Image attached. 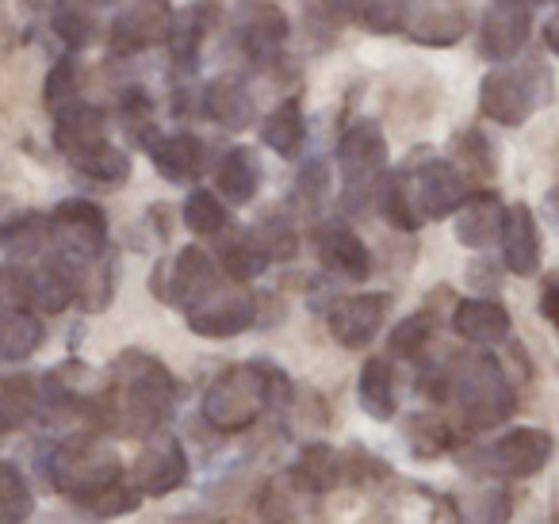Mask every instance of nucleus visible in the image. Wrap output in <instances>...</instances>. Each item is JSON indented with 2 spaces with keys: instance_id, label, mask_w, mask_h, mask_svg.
Returning a JSON list of instances; mask_svg holds the SVG:
<instances>
[{
  "instance_id": "obj_1",
  "label": "nucleus",
  "mask_w": 559,
  "mask_h": 524,
  "mask_svg": "<svg viewBox=\"0 0 559 524\" xmlns=\"http://www.w3.org/2000/svg\"><path fill=\"white\" fill-rule=\"evenodd\" d=\"M177 383L169 368L146 353H123L111 364V391L100 398V421L123 437H150L169 417Z\"/></svg>"
},
{
  "instance_id": "obj_2",
  "label": "nucleus",
  "mask_w": 559,
  "mask_h": 524,
  "mask_svg": "<svg viewBox=\"0 0 559 524\" xmlns=\"http://www.w3.org/2000/svg\"><path fill=\"white\" fill-rule=\"evenodd\" d=\"M288 394V379L264 364H234L211 379L203 394V417L218 432H246L269 406Z\"/></svg>"
},
{
  "instance_id": "obj_3",
  "label": "nucleus",
  "mask_w": 559,
  "mask_h": 524,
  "mask_svg": "<svg viewBox=\"0 0 559 524\" xmlns=\"http://www.w3.org/2000/svg\"><path fill=\"white\" fill-rule=\"evenodd\" d=\"M444 398H452L472 429H495L513 417V386L490 353H464L444 371Z\"/></svg>"
},
{
  "instance_id": "obj_4",
  "label": "nucleus",
  "mask_w": 559,
  "mask_h": 524,
  "mask_svg": "<svg viewBox=\"0 0 559 524\" xmlns=\"http://www.w3.org/2000/svg\"><path fill=\"white\" fill-rule=\"evenodd\" d=\"M119 478H123L119 455L93 437H70L50 452V483H55V490H62L73 505L93 498V493H100L104 486L119 483Z\"/></svg>"
},
{
  "instance_id": "obj_5",
  "label": "nucleus",
  "mask_w": 559,
  "mask_h": 524,
  "mask_svg": "<svg viewBox=\"0 0 559 524\" xmlns=\"http://www.w3.org/2000/svg\"><path fill=\"white\" fill-rule=\"evenodd\" d=\"M551 96V78L544 66H506L487 73L479 93V108L502 127H521Z\"/></svg>"
},
{
  "instance_id": "obj_6",
  "label": "nucleus",
  "mask_w": 559,
  "mask_h": 524,
  "mask_svg": "<svg viewBox=\"0 0 559 524\" xmlns=\"http://www.w3.org/2000/svg\"><path fill=\"white\" fill-rule=\"evenodd\" d=\"M551 452H556V440H551L548 429L521 425V429L502 432L487 448H479L472 455V467L490 478H533L548 467Z\"/></svg>"
},
{
  "instance_id": "obj_7",
  "label": "nucleus",
  "mask_w": 559,
  "mask_h": 524,
  "mask_svg": "<svg viewBox=\"0 0 559 524\" xmlns=\"http://www.w3.org/2000/svg\"><path fill=\"white\" fill-rule=\"evenodd\" d=\"M47 223L58 257L73 261L78 269H88L93 261H100L104 246H108V218H104V211L96 203L62 200Z\"/></svg>"
},
{
  "instance_id": "obj_8",
  "label": "nucleus",
  "mask_w": 559,
  "mask_h": 524,
  "mask_svg": "<svg viewBox=\"0 0 559 524\" xmlns=\"http://www.w3.org/2000/svg\"><path fill=\"white\" fill-rule=\"evenodd\" d=\"M257 322V295L246 287H211L203 299L188 307V330L200 337H238Z\"/></svg>"
},
{
  "instance_id": "obj_9",
  "label": "nucleus",
  "mask_w": 559,
  "mask_h": 524,
  "mask_svg": "<svg viewBox=\"0 0 559 524\" xmlns=\"http://www.w3.org/2000/svg\"><path fill=\"white\" fill-rule=\"evenodd\" d=\"M188 483V455L173 432H150L131 467V486L142 498H165Z\"/></svg>"
},
{
  "instance_id": "obj_10",
  "label": "nucleus",
  "mask_w": 559,
  "mask_h": 524,
  "mask_svg": "<svg viewBox=\"0 0 559 524\" xmlns=\"http://www.w3.org/2000/svg\"><path fill=\"white\" fill-rule=\"evenodd\" d=\"M173 32L169 0H134L111 24V50L116 55H142L150 47H162Z\"/></svg>"
},
{
  "instance_id": "obj_11",
  "label": "nucleus",
  "mask_w": 559,
  "mask_h": 524,
  "mask_svg": "<svg viewBox=\"0 0 559 524\" xmlns=\"http://www.w3.org/2000/svg\"><path fill=\"white\" fill-rule=\"evenodd\" d=\"M528 27H533L528 4H521V0H495L479 24V55L490 58V62H510L528 43Z\"/></svg>"
},
{
  "instance_id": "obj_12",
  "label": "nucleus",
  "mask_w": 559,
  "mask_h": 524,
  "mask_svg": "<svg viewBox=\"0 0 559 524\" xmlns=\"http://www.w3.org/2000/svg\"><path fill=\"white\" fill-rule=\"evenodd\" d=\"M391 299L388 295H349V299H337L326 314V325L334 333L337 345L345 348H365L376 341V333L383 330V318H388Z\"/></svg>"
},
{
  "instance_id": "obj_13",
  "label": "nucleus",
  "mask_w": 559,
  "mask_h": 524,
  "mask_svg": "<svg viewBox=\"0 0 559 524\" xmlns=\"http://www.w3.org/2000/svg\"><path fill=\"white\" fill-rule=\"evenodd\" d=\"M234 24H238L241 47H246V55L253 62H272L292 32L288 16L276 4H269V0H246L238 16H234Z\"/></svg>"
},
{
  "instance_id": "obj_14",
  "label": "nucleus",
  "mask_w": 559,
  "mask_h": 524,
  "mask_svg": "<svg viewBox=\"0 0 559 524\" xmlns=\"http://www.w3.org/2000/svg\"><path fill=\"white\" fill-rule=\"evenodd\" d=\"M421 218H449L467 200V180L452 162H429L411 177Z\"/></svg>"
},
{
  "instance_id": "obj_15",
  "label": "nucleus",
  "mask_w": 559,
  "mask_h": 524,
  "mask_svg": "<svg viewBox=\"0 0 559 524\" xmlns=\"http://www.w3.org/2000/svg\"><path fill=\"white\" fill-rule=\"evenodd\" d=\"M314 253H319V261L330 272H337L345 279H357L360 284V279L372 276V253L345 223H322L314 230Z\"/></svg>"
},
{
  "instance_id": "obj_16",
  "label": "nucleus",
  "mask_w": 559,
  "mask_h": 524,
  "mask_svg": "<svg viewBox=\"0 0 559 524\" xmlns=\"http://www.w3.org/2000/svg\"><path fill=\"white\" fill-rule=\"evenodd\" d=\"M498 238H502V264L513 276H533L540 269V226L525 203L506 207Z\"/></svg>"
},
{
  "instance_id": "obj_17",
  "label": "nucleus",
  "mask_w": 559,
  "mask_h": 524,
  "mask_svg": "<svg viewBox=\"0 0 559 524\" xmlns=\"http://www.w3.org/2000/svg\"><path fill=\"white\" fill-rule=\"evenodd\" d=\"M337 162H342V172L349 184H368L376 172L388 162V142H383V131L376 123H357L342 134L337 142Z\"/></svg>"
},
{
  "instance_id": "obj_18",
  "label": "nucleus",
  "mask_w": 559,
  "mask_h": 524,
  "mask_svg": "<svg viewBox=\"0 0 559 524\" xmlns=\"http://www.w3.org/2000/svg\"><path fill=\"white\" fill-rule=\"evenodd\" d=\"M403 27L421 47H452L467 35V12L444 9L433 0H418V4H406Z\"/></svg>"
},
{
  "instance_id": "obj_19",
  "label": "nucleus",
  "mask_w": 559,
  "mask_h": 524,
  "mask_svg": "<svg viewBox=\"0 0 559 524\" xmlns=\"http://www.w3.org/2000/svg\"><path fill=\"white\" fill-rule=\"evenodd\" d=\"M452 330L479 348H495L510 337V310L495 299H460L452 310Z\"/></svg>"
},
{
  "instance_id": "obj_20",
  "label": "nucleus",
  "mask_w": 559,
  "mask_h": 524,
  "mask_svg": "<svg viewBox=\"0 0 559 524\" xmlns=\"http://www.w3.org/2000/svg\"><path fill=\"white\" fill-rule=\"evenodd\" d=\"M218 284V269H215V261H211L203 249H195V246H188V249H180L177 253V261H173V269H169V287H165V299L169 302H177V307H192L195 299H203V295L211 291V287Z\"/></svg>"
},
{
  "instance_id": "obj_21",
  "label": "nucleus",
  "mask_w": 559,
  "mask_h": 524,
  "mask_svg": "<svg viewBox=\"0 0 559 524\" xmlns=\"http://www.w3.org/2000/svg\"><path fill=\"white\" fill-rule=\"evenodd\" d=\"M203 116L211 123H218L223 131H246L253 123L257 108H253V96L249 88L241 85L238 78H215L207 88H203Z\"/></svg>"
},
{
  "instance_id": "obj_22",
  "label": "nucleus",
  "mask_w": 559,
  "mask_h": 524,
  "mask_svg": "<svg viewBox=\"0 0 559 524\" xmlns=\"http://www.w3.org/2000/svg\"><path fill=\"white\" fill-rule=\"evenodd\" d=\"M502 218H506V207H502V195L495 192H479V195H467L456 211V238L460 246L467 249H483L498 238L502 230Z\"/></svg>"
},
{
  "instance_id": "obj_23",
  "label": "nucleus",
  "mask_w": 559,
  "mask_h": 524,
  "mask_svg": "<svg viewBox=\"0 0 559 524\" xmlns=\"http://www.w3.org/2000/svg\"><path fill=\"white\" fill-rule=\"evenodd\" d=\"M104 131H108L104 111L93 108V104L70 100L62 108H55V142L66 157L93 146V142H104Z\"/></svg>"
},
{
  "instance_id": "obj_24",
  "label": "nucleus",
  "mask_w": 559,
  "mask_h": 524,
  "mask_svg": "<svg viewBox=\"0 0 559 524\" xmlns=\"http://www.w3.org/2000/svg\"><path fill=\"white\" fill-rule=\"evenodd\" d=\"M292 483L307 493H330L345 483V455L330 444H307L292 463Z\"/></svg>"
},
{
  "instance_id": "obj_25",
  "label": "nucleus",
  "mask_w": 559,
  "mask_h": 524,
  "mask_svg": "<svg viewBox=\"0 0 559 524\" xmlns=\"http://www.w3.org/2000/svg\"><path fill=\"white\" fill-rule=\"evenodd\" d=\"M154 157V169L162 172L173 184H185V180L200 177L203 169V142L195 134H165L150 146Z\"/></svg>"
},
{
  "instance_id": "obj_26",
  "label": "nucleus",
  "mask_w": 559,
  "mask_h": 524,
  "mask_svg": "<svg viewBox=\"0 0 559 524\" xmlns=\"http://www.w3.org/2000/svg\"><path fill=\"white\" fill-rule=\"evenodd\" d=\"M357 398H360V406H365V414L376 417V421H391V417H395L399 398H395L391 360H383V356L365 360V368H360V383H357Z\"/></svg>"
},
{
  "instance_id": "obj_27",
  "label": "nucleus",
  "mask_w": 559,
  "mask_h": 524,
  "mask_svg": "<svg viewBox=\"0 0 559 524\" xmlns=\"http://www.w3.org/2000/svg\"><path fill=\"white\" fill-rule=\"evenodd\" d=\"M304 139H307V119H304V108H299V100H280L276 108L264 116L261 142L272 150V154H280V157L299 154Z\"/></svg>"
},
{
  "instance_id": "obj_28",
  "label": "nucleus",
  "mask_w": 559,
  "mask_h": 524,
  "mask_svg": "<svg viewBox=\"0 0 559 524\" xmlns=\"http://www.w3.org/2000/svg\"><path fill=\"white\" fill-rule=\"evenodd\" d=\"M70 165L85 180H93V184H108V188L123 184V180L131 177V157H127L119 146H111L108 139L93 142V146L78 150V154H70Z\"/></svg>"
},
{
  "instance_id": "obj_29",
  "label": "nucleus",
  "mask_w": 559,
  "mask_h": 524,
  "mask_svg": "<svg viewBox=\"0 0 559 524\" xmlns=\"http://www.w3.org/2000/svg\"><path fill=\"white\" fill-rule=\"evenodd\" d=\"M261 188V162L249 146L226 150V157L218 162V192L230 203H249Z\"/></svg>"
},
{
  "instance_id": "obj_30",
  "label": "nucleus",
  "mask_w": 559,
  "mask_h": 524,
  "mask_svg": "<svg viewBox=\"0 0 559 524\" xmlns=\"http://www.w3.org/2000/svg\"><path fill=\"white\" fill-rule=\"evenodd\" d=\"M218 261H223V272L230 279H238V284H246V279H257L264 269H269V249L261 246V238H257V230H241L234 234V238L223 241V249H218Z\"/></svg>"
},
{
  "instance_id": "obj_31",
  "label": "nucleus",
  "mask_w": 559,
  "mask_h": 524,
  "mask_svg": "<svg viewBox=\"0 0 559 524\" xmlns=\"http://www.w3.org/2000/svg\"><path fill=\"white\" fill-rule=\"evenodd\" d=\"M43 345V322L32 310H9L0 314V360L16 364L27 360Z\"/></svg>"
},
{
  "instance_id": "obj_32",
  "label": "nucleus",
  "mask_w": 559,
  "mask_h": 524,
  "mask_svg": "<svg viewBox=\"0 0 559 524\" xmlns=\"http://www.w3.org/2000/svg\"><path fill=\"white\" fill-rule=\"evenodd\" d=\"M403 432H406V444H411V452L418 455V460H437V455H444L456 444V432H452V425L444 421L441 414H411Z\"/></svg>"
},
{
  "instance_id": "obj_33",
  "label": "nucleus",
  "mask_w": 559,
  "mask_h": 524,
  "mask_svg": "<svg viewBox=\"0 0 559 524\" xmlns=\"http://www.w3.org/2000/svg\"><path fill=\"white\" fill-rule=\"evenodd\" d=\"M380 207H383V218H388L395 230H406V234L418 230V226H421V211H418V200H414L411 172H395V177L383 184Z\"/></svg>"
},
{
  "instance_id": "obj_34",
  "label": "nucleus",
  "mask_w": 559,
  "mask_h": 524,
  "mask_svg": "<svg viewBox=\"0 0 559 524\" xmlns=\"http://www.w3.org/2000/svg\"><path fill=\"white\" fill-rule=\"evenodd\" d=\"M39 406V391H35L32 379L24 376H9L0 379V429H16Z\"/></svg>"
},
{
  "instance_id": "obj_35",
  "label": "nucleus",
  "mask_w": 559,
  "mask_h": 524,
  "mask_svg": "<svg viewBox=\"0 0 559 524\" xmlns=\"http://www.w3.org/2000/svg\"><path fill=\"white\" fill-rule=\"evenodd\" d=\"M139 498L142 493L134 490L127 478H119V483L104 486L93 498L78 501V513L88 516V521H111V516H123V513H131V509H139Z\"/></svg>"
},
{
  "instance_id": "obj_36",
  "label": "nucleus",
  "mask_w": 559,
  "mask_h": 524,
  "mask_svg": "<svg viewBox=\"0 0 559 524\" xmlns=\"http://www.w3.org/2000/svg\"><path fill=\"white\" fill-rule=\"evenodd\" d=\"M185 226L200 238H215V234L226 230V207L215 192L207 188H195L185 200Z\"/></svg>"
},
{
  "instance_id": "obj_37",
  "label": "nucleus",
  "mask_w": 559,
  "mask_h": 524,
  "mask_svg": "<svg viewBox=\"0 0 559 524\" xmlns=\"http://www.w3.org/2000/svg\"><path fill=\"white\" fill-rule=\"evenodd\" d=\"M406 4H411V0H353V16H357V24L368 27V32L391 35L403 27Z\"/></svg>"
},
{
  "instance_id": "obj_38",
  "label": "nucleus",
  "mask_w": 559,
  "mask_h": 524,
  "mask_svg": "<svg viewBox=\"0 0 559 524\" xmlns=\"http://www.w3.org/2000/svg\"><path fill=\"white\" fill-rule=\"evenodd\" d=\"M35 501H32V490H27V478L20 475V467L0 460V516H9V521H24L32 516Z\"/></svg>"
},
{
  "instance_id": "obj_39",
  "label": "nucleus",
  "mask_w": 559,
  "mask_h": 524,
  "mask_svg": "<svg viewBox=\"0 0 559 524\" xmlns=\"http://www.w3.org/2000/svg\"><path fill=\"white\" fill-rule=\"evenodd\" d=\"M169 50H173V66L177 70H195V62H200V43H203V24L200 16H195V9L188 12L185 20H173V32H169Z\"/></svg>"
},
{
  "instance_id": "obj_40",
  "label": "nucleus",
  "mask_w": 559,
  "mask_h": 524,
  "mask_svg": "<svg viewBox=\"0 0 559 524\" xmlns=\"http://www.w3.org/2000/svg\"><path fill=\"white\" fill-rule=\"evenodd\" d=\"M429 337H433V322H429V314H414V318H403V322L391 330L388 348L395 356H418L421 348L429 345Z\"/></svg>"
},
{
  "instance_id": "obj_41",
  "label": "nucleus",
  "mask_w": 559,
  "mask_h": 524,
  "mask_svg": "<svg viewBox=\"0 0 559 524\" xmlns=\"http://www.w3.org/2000/svg\"><path fill=\"white\" fill-rule=\"evenodd\" d=\"M55 32L70 50H81V47H88V43L96 39L93 16H88V12H81V9H73V4H66V9L55 12Z\"/></svg>"
},
{
  "instance_id": "obj_42",
  "label": "nucleus",
  "mask_w": 559,
  "mask_h": 524,
  "mask_svg": "<svg viewBox=\"0 0 559 524\" xmlns=\"http://www.w3.org/2000/svg\"><path fill=\"white\" fill-rule=\"evenodd\" d=\"M456 157L464 169L479 172V177H490L495 172V150H490V142L483 139L479 131H464L456 139Z\"/></svg>"
},
{
  "instance_id": "obj_43",
  "label": "nucleus",
  "mask_w": 559,
  "mask_h": 524,
  "mask_svg": "<svg viewBox=\"0 0 559 524\" xmlns=\"http://www.w3.org/2000/svg\"><path fill=\"white\" fill-rule=\"evenodd\" d=\"M78 100V62L62 58L55 70L47 73V104L50 108H62V104Z\"/></svg>"
},
{
  "instance_id": "obj_44",
  "label": "nucleus",
  "mask_w": 559,
  "mask_h": 524,
  "mask_svg": "<svg viewBox=\"0 0 559 524\" xmlns=\"http://www.w3.org/2000/svg\"><path fill=\"white\" fill-rule=\"evenodd\" d=\"M257 238H261V246L269 249L272 261L296 253V230H292V226H284L280 218H269V226H264V230H257Z\"/></svg>"
},
{
  "instance_id": "obj_45",
  "label": "nucleus",
  "mask_w": 559,
  "mask_h": 524,
  "mask_svg": "<svg viewBox=\"0 0 559 524\" xmlns=\"http://www.w3.org/2000/svg\"><path fill=\"white\" fill-rule=\"evenodd\" d=\"M479 524H510V493L490 490L479 505Z\"/></svg>"
},
{
  "instance_id": "obj_46",
  "label": "nucleus",
  "mask_w": 559,
  "mask_h": 524,
  "mask_svg": "<svg viewBox=\"0 0 559 524\" xmlns=\"http://www.w3.org/2000/svg\"><path fill=\"white\" fill-rule=\"evenodd\" d=\"M299 188H304L307 195H322L326 192V165L322 162H311L304 169V180H299Z\"/></svg>"
},
{
  "instance_id": "obj_47",
  "label": "nucleus",
  "mask_w": 559,
  "mask_h": 524,
  "mask_svg": "<svg viewBox=\"0 0 559 524\" xmlns=\"http://www.w3.org/2000/svg\"><path fill=\"white\" fill-rule=\"evenodd\" d=\"M540 314L548 318V322L556 325V333H559V284L544 287V295H540Z\"/></svg>"
},
{
  "instance_id": "obj_48",
  "label": "nucleus",
  "mask_w": 559,
  "mask_h": 524,
  "mask_svg": "<svg viewBox=\"0 0 559 524\" xmlns=\"http://www.w3.org/2000/svg\"><path fill=\"white\" fill-rule=\"evenodd\" d=\"M24 4H27L32 12H58V9H66L70 0H24Z\"/></svg>"
},
{
  "instance_id": "obj_49",
  "label": "nucleus",
  "mask_w": 559,
  "mask_h": 524,
  "mask_svg": "<svg viewBox=\"0 0 559 524\" xmlns=\"http://www.w3.org/2000/svg\"><path fill=\"white\" fill-rule=\"evenodd\" d=\"M162 524H223V521H215V516H203V513H188V516H169V521H162Z\"/></svg>"
},
{
  "instance_id": "obj_50",
  "label": "nucleus",
  "mask_w": 559,
  "mask_h": 524,
  "mask_svg": "<svg viewBox=\"0 0 559 524\" xmlns=\"http://www.w3.org/2000/svg\"><path fill=\"white\" fill-rule=\"evenodd\" d=\"M544 39H548V47H551V50H556V55H559V16L551 20L548 27H544Z\"/></svg>"
},
{
  "instance_id": "obj_51",
  "label": "nucleus",
  "mask_w": 559,
  "mask_h": 524,
  "mask_svg": "<svg viewBox=\"0 0 559 524\" xmlns=\"http://www.w3.org/2000/svg\"><path fill=\"white\" fill-rule=\"evenodd\" d=\"M544 203H548V215H551V223L559 226V188H551V192H548V200H544Z\"/></svg>"
},
{
  "instance_id": "obj_52",
  "label": "nucleus",
  "mask_w": 559,
  "mask_h": 524,
  "mask_svg": "<svg viewBox=\"0 0 559 524\" xmlns=\"http://www.w3.org/2000/svg\"><path fill=\"white\" fill-rule=\"evenodd\" d=\"M0 524H16V521H9V516H0Z\"/></svg>"
},
{
  "instance_id": "obj_53",
  "label": "nucleus",
  "mask_w": 559,
  "mask_h": 524,
  "mask_svg": "<svg viewBox=\"0 0 559 524\" xmlns=\"http://www.w3.org/2000/svg\"><path fill=\"white\" fill-rule=\"evenodd\" d=\"M96 4H111V0H96Z\"/></svg>"
},
{
  "instance_id": "obj_54",
  "label": "nucleus",
  "mask_w": 559,
  "mask_h": 524,
  "mask_svg": "<svg viewBox=\"0 0 559 524\" xmlns=\"http://www.w3.org/2000/svg\"><path fill=\"white\" fill-rule=\"evenodd\" d=\"M521 4H528V0H521Z\"/></svg>"
}]
</instances>
